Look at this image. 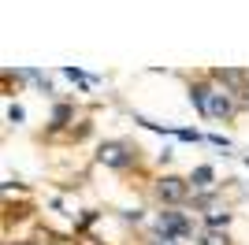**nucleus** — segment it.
<instances>
[{"label":"nucleus","mask_w":249,"mask_h":245,"mask_svg":"<svg viewBox=\"0 0 249 245\" xmlns=\"http://www.w3.org/2000/svg\"><path fill=\"white\" fill-rule=\"evenodd\" d=\"M186 97H190V104L197 108V115L208 119V122H234L242 115V104L234 101L223 86H216L205 71L186 82Z\"/></svg>","instance_id":"1"},{"label":"nucleus","mask_w":249,"mask_h":245,"mask_svg":"<svg viewBox=\"0 0 249 245\" xmlns=\"http://www.w3.org/2000/svg\"><path fill=\"white\" fill-rule=\"evenodd\" d=\"M149 197H153L156 208H190L194 204V186H190L186 175L164 171V175H153Z\"/></svg>","instance_id":"2"},{"label":"nucleus","mask_w":249,"mask_h":245,"mask_svg":"<svg viewBox=\"0 0 249 245\" xmlns=\"http://www.w3.org/2000/svg\"><path fill=\"white\" fill-rule=\"evenodd\" d=\"M142 145L130 141V138H108V141L97 145V163H101L104 171H115V175H126L142 167Z\"/></svg>","instance_id":"3"},{"label":"nucleus","mask_w":249,"mask_h":245,"mask_svg":"<svg viewBox=\"0 0 249 245\" xmlns=\"http://www.w3.org/2000/svg\"><path fill=\"white\" fill-rule=\"evenodd\" d=\"M153 234L171 238V242H186L194 238V219H190V208H156L153 215Z\"/></svg>","instance_id":"4"},{"label":"nucleus","mask_w":249,"mask_h":245,"mask_svg":"<svg viewBox=\"0 0 249 245\" xmlns=\"http://www.w3.org/2000/svg\"><path fill=\"white\" fill-rule=\"evenodd\" d=\"M74 115H78V104L74 101H56L49 115V126H45V138H56V134H67L74 126Z\"/></svg>","instance_id":"5"},{"label":"nucleus","mask_w":249,"mask_h":245,"mask_svg":"<svg viewBox=\"0 0 249 245\" xmlns=\"http://www.w3.org/2000/svg\"><path fill=\"white\" fill-rule=\"evenodd\" d=\"M186 178H190V186H194V197H205V193H216L219 190V178H216V167H212V163H197Z\"/></svg>","instance_id":"6"},{"label":"nucleus","mask_w":249,"mask_h":245,"mask_svg":"<svg viewBox=\"0 0 249 245\" xmlns=\"http://www.w3.org/2000/svg\"><path fill=\"white\" fill-rule=\"evenodd\" d=\"M194 245H234L231 230H212V227H201L194 234Z\"/></svg>","instance_id":"7"},{"label":"nucleus","mask_w":249,"mask_h":245,"mask_svg":"<svg viewBox=\"0 0 249 245\" xmlns=\"http://www.w3.org/2000/svg\"><path fill=\"white\" fill-rule=\"evenodd\" d=\"M89 134H93V122H89V119H78V126L67 130V141H86Z\"/></svg>","instance_id":"8"},{"label":"nucleus","mask_w":249,"mask_h":245,"mask_svg":"<svg viewBox=\"0 0 249 245\" xmlns=\"http://www.w3.org/2000/svg\"><path fill=\"white\" fill-rule=\"evenodd\" d=\"M175 138H178V141H194V145H197V141H205V134H201V130H194V126H175Z\"/></svg>","instance_id":"9"},{"label":"nucleus","mask_w":249,"mask_h":245,"mask_svg":"<svg viewBox=\"0 0 249 245\" xmlns=\"http://www.w3.org/2000/svg\"><path fill=\"white\" fill-rule=\"evenodd\" d=\"M63 74H67V78H71V82H78V86H82V93L89 89V78H86V74L78 71V67H63Z\"/></svg>","instance_id":"10"},{"label":"nucleus","mask_w":249,"mask_h":245,"mask_svg":"<svg viewBox=\"0 0 249 245\" xmlns=\"http://www.w3.org/2000/svg\"><path fill=\"white\" fill-rule=\"evenodd\" d=\"M205 141H208V145H216V149H231V141L223 138V134H205Z\"/></svg>","instance_id":"11"},{"label":"nucleus","mask_w":249,"mask_h":245,"mask_svg":"<svg viewBox=\"0 0 249 245\" xmlns=\"http://www.w3.org/2000/svg\"><path fill=\"white\" fill-rule=\"evenodd\" d=\"M8 122H22V108L19 104H8Z\"/></svg>","instance_id":"12"},{"label":"nucleus","mask_w":249,"mask_h":245,"mask_svg":"<svg viewBox=\"0 0 249 245\" xmlns=\"http://www.w3.org/2000/svg\"><path fill=\"white\" fill-rule=\"evenodd\" d=\"M145 245H182V242H171V238H160V234H153Z\"/></svg>","instance_id":"13"},{"label":"nucleus","mask_w":249,"mask_h":245,"mask_svg":"<svg viewBox=\"0 0 249 245\" xmlns=\"http://www.w3.org/2000/svg\"><path fill=\"white\" fill-rule=\"evenodd\" d=\"M4 245H45V242H37V238H19V242H4Z\"/></svg>","instance_id":"14"},{"label":"nucleus","mask_w":249,"mask_h":245,"mask_svg":"<svg viewBox=\"0 0 249 245\" xmlns=\"http://www.w3.org/2000/svg\"><path fill=\"white\" fill-rule=\"evenodd\" d=\"M246 163H249V156H246Z\"/></svg>","instance_id":"15"}]
</instances>
